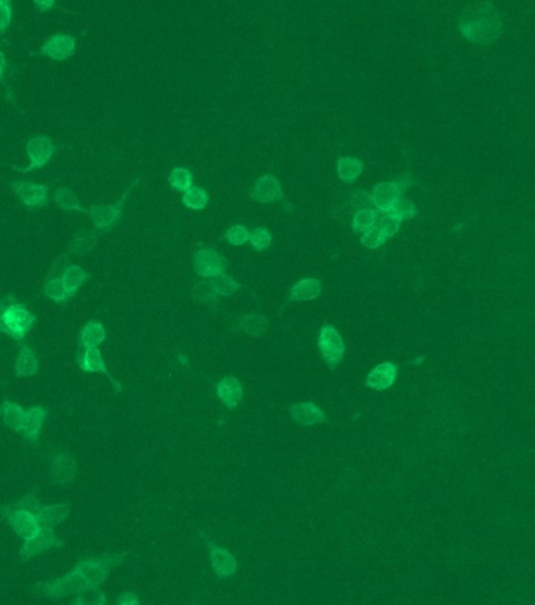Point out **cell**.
<instances>
[{
    "mask_svg": "<svg viewBox=\"0 0 535 605\" xmlns=\"http://www.w3.org/2000/svg\"><path fill=\"white\" fill-rule=\"evenodd\" d=\"M210 289L214 290V293L217 297H229L234 292H237L240 289V284L237 281H234L231 276L228 275H220L214 279H210L209 281Z\"/></svg>",
    "mask_w": 535,
    "mask_h": 605,
    "instance_id": "cell-34",
    "label": "cell"
},
{
    "mask_svg": "<svg viewBox=\"0 0 535 605\" xmlns=\"http://www.w3.org/2000/svg\"><path fill=\"white\" fill-rule=\"evenodd\" d=\"M10 188L27 209L46 207L49 204V187L46 184L14 180L10 182Z\"/></svg>",
    "mask_w": 535,
    "mask_h": 605,
    "instance_id": "cell-9",
    "label": "cell"
},
{
    "mask_svg": "<svg viewBox=\"0 0 535 605\" xmlns=\"http://www.w3.org/2000/svg\"><path fill=\"white\" fill-rule=\"evenodd\" d=\"M183 204L192 210H202L207 207L209 195L205 188L193 185L183 193Z\"/></svg>",
    "mask_w": 535,
    "mask_h": 605,
    "instance_id": "cell-33",
    "label": "cell"
},
{
    "mask_svg": "<svg viewBox=\"0 0 535 605\" xmlns=\"http://www.w3.org/2000/svg\"><path fill=\"white\" fill-rule=\"evenodd\" d=\"M13 4L10 0H0V33H5L11 26Z\"/></svg>",
    "mask_w": 535,
    "mask_h": 605,
    "instance_id": "cell-44",
    "label": "cell"
},
{
    "mask_svg": "<svg viewBox=\"0 0 535 605\" xmlns=\"http://www.w3.org/2000/svg\"><path fill=\"white\" fill-rule=\"evenodd\" d=\"M377 223V212L372 209L358 210L353 217V231L355 232H366L371 228H375Z\"/></svg>",
    "mask_w": 535,
    "mask_h": 605,
    "instance_id": "cell-36",
    "label": "cell"
},
{
    "mask_svg": "<svg viewBox=\"0 0 535 605\" xmlns=\"http://www.w3.org/2000/svg\"><path fill=\"white\" fill-rule=\"evenodd\" d=\"M77 366L80 367V370H84L87 374H101L105 375L110 380V383L113 384V388H115L117 394L123 391V386L118 380L113 378V375L109 372L107 366H105V361L102 358V353L99 349H85L77 356Z\"/></svg>",
    "mask_w": 535,
    "mask_h": 605,
    "instance_id": "cell-15",
    "label": "cell"
},
{
    "mask_svg": "<svg viewBox=\"0 0 535 605\" xmlns=\"http://www.w3.org/2000/svg\"><path fill=\"white\" fill-rule=\"evenodd\" d=\"M209 547H210V552H209L210 566H212L215 576L220 577V579L231 577L232 574L237 571L236 557L232 555L229 550H226L223 547H218L210 541H209Z\"/></svg>",
    "mask_w": 535,
    "mask_h": 605,
    "instance_id": "cell-17",
    "label": "cell"
},
{
    "mask_svg": "<svg viewBox=\"0 0 535 605\" xmlns=\"http://www.w3.org/2000/svg\"><path fill=\"white\" fill-rule=\"evenodd\" d=\"M291 418L301 427H311L327 420L325 413L313 402H300L291 406Z\"/></svg>",
    "mask_w": 535,
    "mask_h": 605,
    "instance_id": "cell-19",
    "label": "cell"
},
{
    "mask_svg": "<svg viewBox=\"0 0 535 605\" xmlns=\"http://www.w3.org/2000/svg\"><path fill=\"white\" fill-rule=\"evenodd\" d=\"M217 396L222 400L223 405L229 410H234L242 402L244 388L236 376H225L215 386Z\"/></svg>",
    "mask_w": 535,
    "mask_h": 605,
    "instance_id": "cell-21",
    "label": "cell"
},
{
    "mask_svg": "<svg viewBox=\"0 0 535 605\" xmlns=\"http://www.w3.org/2000/svg\"><path fill=\"white\" fill-rule=\"evenodd\" d=\"M127 557V552L123 554H102V555H94L90 558H84L74 566L75 571H79L84 579L88 582V585L92 589H99V587L104 584L109 577V572L115 568V566L121 565L123 560Z\"/></svg>",
    "mask_w": 535,
    "mask_h": 605,
    "instance_id": "cell-4",
    "label": "cell"
},
{
    "mask_svg": "<svg viewBox=\"0 0 535 605\" xmlns=\"http://www.w3.org/2000/svg\"><path fill=\"white\" fill-rule=\"evenodd\" d=\"M62 283L65 285L66 293L70 295L71 298L75 297V293L79 292V289L82 285H84L88 279H90V273L82 268L80 266H75V263H71V266H67L66 268H63L62 271Z\"/></svg>",
    "mask_w": 535,
    "mask_h": 605,
    "instance_id": "cell-26",
    "label": "cell"
},
{
    "mask_svg": "<svg viewBox=\"0 0 535 605\" xmlns=\"http://www.w3.org/2000/svg\"><path fill=\"white\" fill-rule=\"evenodd\" d=\"M6 67H9V62H6L5 54L2 50H0V82L5 83V71Z\"/></svg>",
    "mask_w": 535,
    "mask_h": 605,
    "instance_id": "cell-49",
    "label": "cell"
},
{
    "mask_svg": "<svg viewBox=\"0 0 535 605\" xmlns=\"http://www.w3.org/2000/svg\"><path fill=\"white\" fill-rule=\"evenodd\" d=\"M385 240L387 239L382 236V232H380L379 228H371L363 234V237H361V245L369 248V249H377V248L385 244Z\"/></svg>",
    "mask_w": 535,
    "mask_h": 605,
    "instance_id": "cell-43",
    "label": "cell"
},
{
    "mask_svg": "<svg viewBox=\"0 0 535 605\" xmlns=\"http://www.w3.org/2000/svg\"><path fill=\"white\" fill-rule=\"evenodd\" d=\"M40 370V359L30 345H22L19 354L14 362V375L18 378L35 376Z\"/></svg>",
    "mask_w": 535,
    "mask_h": 605,
    "instance_id": "cell-22",
    "label": "cell"
},
{
    "mask_svg": "<svg viewBox=\"0 0 535 605\" xmlns=\"http://www.w3.org/2000/svg\"><path fill=\"white\" fill-rule=\"evenodd\" d=\"M115 605H140V599L135 593L124 592L118 596Z\"/></svg>",
    "mask_w": 535,
    "mask_h": 605,
    "instance_id": "cell-47",
    "label": "cell"
},
{
    "mask_svg": "<svg viewBox=\"0 0 535 605\" xmlns=\"http://www.w3.org/2000/svg\"><path fill=\"white\" fill-rule=\"evenodd\" d=\"M54 201L60 209H63L66 212H87V209L82 207L77 195L67 187L57 188L54 193Z\"/></svg>",
    "mask_w": 535,
    "mask_h": 605,
    "instance_id": "cell-32",
    "label": "cell"
},
{
    "mask_svg": "<svg viewBox=\"0 0 535 605\" xmlns=\"http://www.w3.org/2000/svg\"><path fill=\"white\" fill-rule=\"evenodd\" d=\"M363 162L355 157H341L337 160V176L347 184L355 182L361 176V173H363Z\"/></svg>",
    "mask_w": 535,
    "mask_h": 605,
    "instance_id": "cell-29",
    "label": "cell"
},
{
    "mask_svg": "<svg viewBox=\"0 0 535 605\" xmlns=\"http://www.w3.org/2000/svg\"><path fill=\"white\" fill-rule=\"evenodd\" d=\"M43 290H44V295H46V298L54 302H66L71 300L70 295H67L65 290L62 278L57 276L55 267H52V276L46 279Z\"/></svg>",
    "mask_w": 535,
    "mask_h": 605,
    "instance_id": "cell-30",
    "label": "cell"
},
{
    "mask_svg": "<svg viewBox=\"0 0 535 605\" xmlns=\"http://www.w3.org/2000/svg\"><path fill=\"white\" fill-rule=\"evenodd\" d=\"M33 6L40 13H48L57 9V2L55 0H33Z\"/></svg>",
    "mask_w": 535,
    "mask_h": 605,
    "instance_id": "cell-48",
    "label": "cell"
},
{
    "mask_svg": "<svg viewBox=\"0 0 535 605\" xmlns=\"http://www.w3.org/2000/svg\"><path fill=\"white\" fill-rule=\"evenodd\" d=\"M137 184H140V179H135L134 182L129 187H127V190L121 196V200H119L117 204H96V206H92L90 209H87V214L92 217L96 229L102 231V234H104L105 231H110L112 228H115L118 222L121 220L124 202L127 200V196H129L131 190Z\"/></svg>",
    "mask_w": 535,
    "mask_h": 605,
    "instance_id": "cell-5",
    "label": "cell"
},
{
    "mask_svg": "<svg viewBox=\"0 0 535 605\" xmlns=\"http://www.w3.org/2000/svg\"><path fill=\"white\" fill-rule=\"evenodd\" d=\"M322 293V283L315 278H303L292 285L289 301H313Z\"/></svg>",
    "mask_w": 535,
    "mask_h": 605,
    "instance_id": "cell-24",
    "label": "cell"
},
{
    "mask_svg": "<svg viewBox=\"0 0 535 605\" xmlns=\"http://www.w3.org/2000/svg\"><path fill=\"white\" fill-rule=\"evenodd\" d=\"M248 239H250V232H248V229L242 224L231 226V228L226 231V240H228L229 244L234 245V246L245 245Z\"/></svg>",
    "mask_w": 535,
    "mask_h": 605,
    "instance_id": "cell-42",
    "label": "cell"
},
{
    "mask_svg": "<svg viewBox=\"0 0 535 605\" xmlns=\"http://www.w3.org/2000/svg\"><path fill=\"white\" fill-rule=\"evenodd\" d=\"M391 217H394L396 220L402 222V220H411V218L416 217V207H414V204L409 200H397L396 204L391 210L388 212Z\"/></svg>",
    "mask_w": 535,
    "mask_h": 605,
    "instance_id": "cell-37",
    "label": "cell"
},
{
    "mask_svg": "<svg viewBox=\"0 0 535 605\" xmlns=\"http://www.w3.org/2000/svg\"><path fill=\"white\" fill-rule=\"evenodd\" d=\"M48 419V410L44 406H30L24 414V423H22V435L27 441L36 442L41 435L44 422Z\"/></svg>",
    "mask_w": 535,
    "mask_h": 605,
    "instance_id": "cell-20",
    "label": "cell"
},
{
    "mask_svg": "<svg viewBox=\"0 0 535 605\" xmlns=\"http://www.w3.org/2000/svg\"><path fill=\"white\" fill-rule=\"evenodd\" d=\"M75 52V38L67 33H55L43 44L38 52H32V55L48 57L55 62H65L71 58Z\"/></svg>",
    "mask_w": 535,
    "mask_h": 605,
    "instance_id": "cell-13",
    "label": "cell"
},
{
    "mask_svg": "<svg viewBox=\"0 0 535 605\" xmlns=\"http://www.w3.org/2000/svg\"><path fill=\"white\" fill-rule=\"evenodd\" d=\"M107 337L105 327L97 320H90L84 325L79 334V344L82 349H99V345Z\"/></svg>",
    "mask_w": 535,
    "mask_h": 605,
    "instance_id": "cell-25",
    "label": "cell"
},
{
    "mask_svg": "<svg viewBox=\"0 0 535 605\" xmlns=\"http://www.w3.org/2000/svg\"><path fill=\"white\" fill-rule=\"evenodd\" d=\"M168 182L173 190L184 193L185 190H188V188L193 187V175L190 170L183 168V166H178V168H175L170 173Z\"/></svg>",
    "mask_w": 535,
    "mask_h": 605,
    "instance_id": "cell-35",
    "label": "cell"
},
{
    "mask_svg": "<svg viewBox=\"0 0 535 605\" xmlns=\"http://www.w3.org/2000/svg\"><path fill=\"white\" fill-rule=\"evenodd\" d=\"M99 240H101V234H96L94 231H87V229L77 231L71 240L70 253L75 256H85L93 251V249L97 246V244H99Z\"/></svg>",
    "mask_w": 535,
    "mask_h": 605,
    "instance_id": "cell-27",
    "label": "cell"
},
{
    "mask_svg": "<svg viewBox=\"0 0 535 605\" xmlns=\"http://www.w3.org/2000/svg\"><path fill=\"white\" fill-rule=\"evenodd\" d=\"M65 543L58 538L54 528H46L41 527V530L38 532L33 538L24 541L21 547V560L27 562L32 560L36 555H41L44 552H48L54 547H63Z\"/></svg>",
    "mask_w": 535,
    "mask_h": 605,
    "instance_id": "cell-11",
    "label": "cell"
},
{
    "mask_svg": "<svg viewBox=\"0 0 535 605\" xmlns=\"http://www.w3.org/2000/svg\"><path fill=\"white\" fill-rule=\"evenodd\" d=\"M193 270L201 278L214 279L225 273L226 261L214 248H201L193 256Z\"/></svg>",
    "mask_w": 535,
    "mask_h": 605,
    "instance_id": "cell-12",
    "label": "cell"
},
{
    "mask_svg": "<svg viewBox=\"0 0 535 605\" xmlns=\"http://www.w3.org/2000/svg\"><path fill=\"white\" fill-rule=\"evenodd\" d=\"M248 241H250L256 251H264V249H267L270 245H272V234H270L269 229L266 228H258L250 234Z\"/></svg>",
    "mask_w": 535,
    "mask_h": 605,
    "instance_id": "cell-41",
    "label": "cell"
},
{
    "mask_svg": "<svg viewBox=\"0 0 535 605\" xmlns=\"http://www.w3.org/2000/svg\"><path fill=\"white\" fill-rule=\"evenodd\" d=\"M9 506H10V508H14V510H24V511L32 513V514H35V516H36V514L40 513L43 503H41L40 498H38L35 494H28V496L21 497L19 501L13 502Z\"/></svg>",
    "mask_w": 535,
    "mask_h": 605,
    "instance_id": "cell-40",
    "label": "cell"
},
{
    "mask_svg": "<svg viewBox=\"0 0 535 605\" xmlns=\"http://www.w3.org/2000/svg\"><path fill=\"white\" fill-rule=\"evenodd\" d=\"M26 153L28 157V166L26 168H19V166L11 165V168L18 173H32L35 170H40L43 166H46L52 157L55 154V146L54 143L46 135H36L32 137L26 145Z\"/></svg>",
    "mask_w": 535,
    "mask_h": 605,
    "instance_id": "cell-6",
    "label": "cell"
},
{
    "mask_svg": "<svg viewBox=\"0 0 535 605\" xmlns=\"http://www.w3.org/2000/svg\"><path fill=\"white\" fill-rule=\"evenodd\" d=\"M240 329L252 337H261L269 329V322L264 315L250 314L240 319Z\"/></svg>",
    "mask_w": 535,
    "mask_h": 605,
    "instance_id": "cell-31",
    "label": "cell"
},
{
    "mask_svg": "<svg viewBox=\"0 0 535 605\" xmlns=\"http://www.w3.org/2000/svg\"><path fill=\"white\" fill-rule=\"evenodd\" d=\"M319 350L322 359L325 361V364L331 370H335L344 359L345 345L342 336L339 334V331L335 327H331V325H325V327L320 328Z\"/></svg>",
    "mask_w": 535,
    "mask_h": 605,
    "instance_id": "cell-7",
    "label": "cell"
},
{
    "mask_svg": "<svg viewBox=\"0 0 535 605\" xmlns=\"http://www.w3.org/2000/svg\"><path fill=\"white\" fill-rule=\"evenodd\" d=\"M458 30L466 40L485 46L495 43L502 33L499 11L492 4H472L463 10L458 19Z\"/></svg>",
    "mask_w": 535,
    "mask_h": 605,
    "instance_id": "cell-1",
    "label": "cell"
},
{
    "mask_svg": "<svg viewBox=\"0 0 535 605\" xmlns=\"http://www.w3.org/2000/svg\"><path fill=\"white\" fill-rule=\"evenodd\" d=\"M36 323V315L14 297L0 301V332L22 342Z\"/></svg>",
    "mask_w": 535,
    "mask_h": 605,
    "instance_id": "cell-2",
    "label": "cell"
},
{
    "mask_svg": "<svg viewBox=\"0 0 535 605\" xmlns=\"http://www.w3.org/2000/svg\"><path fill=\"white\" fill-rule=\"evenodd\" d=\"M250 196L259 204H272L281 201L284 193L280 180L272 175H266L256 180L250 190Z\"/></svg>",
    "mask_w": 535,
    "mask_h": 605,
    "instance_id": "cell-16",
    "label": "cell"
},
{
    "mask_svg": "<svg viewBox=\"0 0 535 605\" xmlns=\"http://www.w3.org/2000/svg\"><path fill=\"white\" fill-rule=\"evenodd\" d=\"M410 179L399 178L397 180H391V182H380L374 187L372 190V204L380 212H389L391 207L394 206L397 200L402 198L404 192L406 187L410 185Z\"/></svg>",
    "mask_w": 535,
    "mask_h": 605,
    "instance_id": "cell-10",
    "label": "cell"
},
{
    "mask_svg": "<svg viewBox=\"0 0 535 605\" xmlns=\"http://www.w3.org/2000/svg\"><path fill=\"white\" fill-rule=\"evenodd\" d=\"M0 414H2V420L10 430L16 431V433H22V423H24V414L26 410L21 405L10 402V400H4L2 406H0Z\"/></svg>",
    "mask_w": 535,
    "mask_h": 605,
    "instance_id": "cell-28",
    "label": "cell"
},
{
    "mask_svg": "<svg viewBox=\"0 0 535 605\" xmlns=\"http://www.w3.org/2000/svg\"><path fill=\"white\" fill-rule=\"evenodd\" d=\"M71 605H107V596L99 589H88V592L75 596Z\"/></svg>",
    "mask_w": 535,
    "mask_h": 605,
    "instance_id": "cell-39",
    "label": "cell"
},
{
    "mask_svg": "<svg viewBox=\"0 0 535 605\" xmlns=\"http://www.w3.org/2000/svg\"><path fill=\"white\" fill-rule=\"evenodd\" d=\"M77 471V459L71 457L70 453L55 452L50 459L49 481L54 483V485H67V483L74 481Z\"/></svg>",
    "mask_w": 535,
    "mask_h": 605,
    "instance_id": "cell-14",
    "label": "cell"
},
{
    "mask_svg": "<svg viewBox=\"0 0 535 605\" xmlns=\"http://www.w3.org/2000/svg\"><path fill=\"white\" fill-rule=\"evenodd\" d=\"M0 516H2L11 530L16 533L22 541H27L41 530V525L38 523L35 514L27 513L24 510H14L10 508L9 505L0 506Z\"/></svg>",
    "mask_w": 535,
    "mask_h": 605,
    "instance_id": "cell-8",
    "label": "cell"
},
{
    "mask_svg": "<svg viewBox=\"0 0 535 605\" xmlns=\"http://www.w3.org/2000/svg\"><path fill=\"white\" fill-rule=\"evenodd\" d=\"M371 204H372V196L369 192L357 190L355 193H353V196H352V206L353 207H357L358 210H363V209L371 207Z\"/></svg>",
    "mask_w": 535,
    "mask_h": 605,
    "instance_id": "cell-46",
    "label": "cell"
},
{
    "mask_svg": "<svg viewBox=\"0 0 535 605\" xmlns=\"http://www.w3.org/2000/svg\"><path fill=\"white\" fill-rule=\"evenodd\" d=\"M399 367L394 362H382L375 366L366 378V386L374 391H387L396 383Z\"/></svg>",
    "mask_w": 535,
    "mask_h": 605,
    "instance_id": "cell-18",
    "label": "cell"
},
{
    "mask_svg": "<svg viewBox=\"0 0 535 605\" xmlns=\"http://www.w3.org/2000/svg\"><path fill=\"white\" fill-rule=\"evenodd\" d=\"M67 516H70V503H57L43 505L40 513L36 514V519L41 527L54 528L67 519Z\"/></svg>",
    "mask_w": 535,
    "mask_h": 605,
    "instance_id": "cell-23",
    "label": "cell"
},
{
    "mask_svg": "<svg viewBox=\"0 0 535 605\" xmlns=\"http://www.w3.org/2000/svg\"><path fill=\"white\" fill-rule=\"evenodd\" d=\"M35 588L43 597L52 601L65 599L67 596H79L88 592V589H92L84 576L75 569L65 574L62 577L40 582Z\"/></svg>",
    "mask_w": 535,
    "mask_h": 605,
    "instance_id": "cell-3",
    "label": "cell"
},
{
    "mask_svg": "<svg viewBox=\"0 0 535 605\" xmlns=\"http://www.w3.org/2000/svg\"><path fill=\"white\" fill-rule=\"evenodd\" d=\"M380 232H382V236L385 237V239H388V237H393V236H396L397 234V231L401 229V222L399 220H396L394 217H391V215H385V217H382V220H380Z\"/></svg>",
    "mask_w": 535,
    "mask_h": 605,
    "instance_id": "cell-45",
    "label": "cell"
},
{
    "mask_svg": "<svg viewBox=\"0 0 535 605\" xmlns=\"http://www.w3.org/2000/svg\"><path fill=\"white\" fill-rule=\"evenodd\" d=\"M192 297L193 300L200 302V305H215L218 301V297L210 289L209 283H197L192 289Z\"/></svg>",
    "mask_w": 535,
    "mask_h": 605,
    "instance_id": "cell-38",
    "label": "cell"
}]
</instances>
